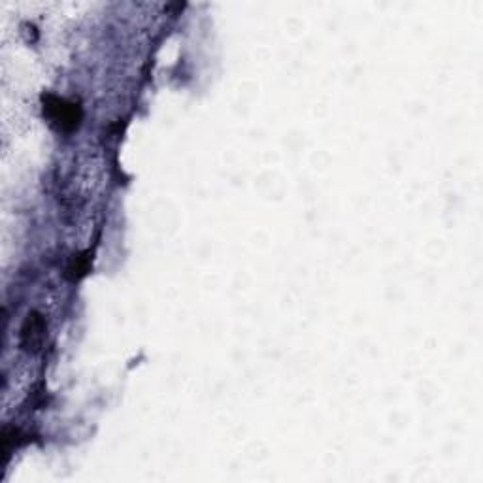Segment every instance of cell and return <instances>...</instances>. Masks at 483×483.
<instances>
[{"label":"cell","instance_id":"cell-2","mask_svg":"<svg viewBox=\"0 0 483 483\" xmlns=\"http://www.w3.org/2000/svg\"><path fill=\"white\" fill-rule=\"evenodd\" d=\"M44 334H46V323L42 319V316L38 314H32L29 316L27 323L23 327V345L27 350L30 347H38L44 340Z\"/></svg>","mask_w":483,"mask_h":483},{"label":"cell","instance_id":"cell-1","mask_svg":"<svg viewBox=\"0 0 483 483\" xmlns=\"http://www.w3.org/2000/svg\"><path fill=\"white\" fill-rule=\"evenodd\" d=\"M44 112L53 125L61 131H74L81 121V108L76 102L47 95L44 98Z\"/></svg>","mask_w":483,"mask_h":483},{"label":"cell","instance_id":"cell-3","mask_svg":"<svg viewBox=\"0 0 483 483\" xmlns=\"http://www.w3.org/2000/svg\"><path fill=\"white\" fill-rule=\"evenodd\" d=\"M87 270H89V257L87 255H74V259L68 266V278L80 280L81 276H85Z\"/></svg>","mask_w":483,"mask_h":483}]
</instances>
